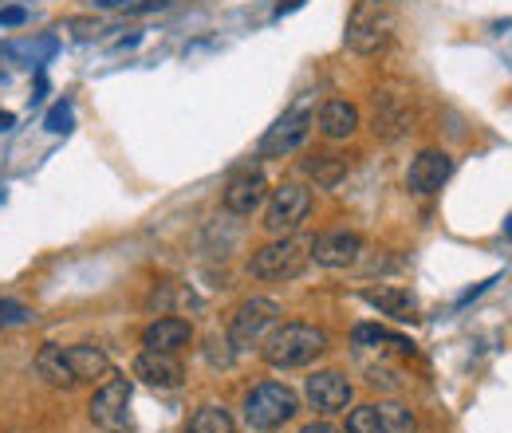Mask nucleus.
<instances>
[{
    "instance_id": "1",
    "label": "nucleus",
    "mask_w": 512,
    "mask_h": 433,
    "mask_svg": "<svg viewBox=\"0 0 512 433\" xmlns=\"http://www.w3.org/2000/svg\"><path fill=\"white\" fill-rule=\"evenodd\" d=\"M36 374L48 386H79V382H95L111 374V359L91 347V343H75V347H60V343H44L36 355Z\"/></svg>"
},
{
    "instance_id": "2",
    "label": "nucleus",
    "mask_w": 512,
    "mask_h": 433,
    "mask_svg": "<svg viewBox=\"0 0 512 433\" xmlns=\"http://www.w3.org/2000/svg\"><path fill=\"white\" fill-rule=\"evenodd\" d=\"M323 351H327V331L312 327V323H276L268 335H264V363L276 367V371H296V367H308L316 363Z\"/></svg>"
},
{
    "instance_id": "3",
    "label": "nucleus",
    "mask_w": 512,
    "mask_h": 433,
    "mask_svg": "<svg viewBox=\"0 0 512 433\" xmlns=\"http://www.w3.org/2000/svg\"><path fill=\"white\" fill-rule=\"evenodd\" d=\"M398 24V0H359L347 20V48L359 56L383 52Z\"/></svg>"
},
{
    "instance_id": "4",
    "label": "nucleus",
    "mask_w": 512,
    "mask_h": 433,
    "mask_svg": "<svg viewBox=\"0 0 512 433\" xmlns=\"http://www.w3.org/2000/svg\"><path fill=\"white\" fill-rule=\"evenodd\" d=\"M296 410H300V398H296L292 386H284V382H260V386L249 390V398H245V426L253 433H272L280 430L284 422H292Z\"/></svg>"
},
{
    "instance_id": "5",
    "label": "nucleus",
    "mask_w": 512,
    "mask_h": 433,
    "mask_svg": "<svg viewBox=\"0 0 512 433\" xmlns=\"http://www.w3.org/2000/svg\"><path fill=\"white\" fill-rule=\"evenodd\" d=\"M276 323H280V304L276 300H268V296L245 300L241 308L233 311V319H229V347L233 351H253V347L264 343V335Z\"/></svg>"
},
{
    "instance_id": "6",
    "label": "nucleus",
    "mask_w": 512,
    "mask_h": 433,
    "mask_svg": "<svg viewBox=\"0 0 512 433\" xmlns=\"http://www.w3.org/2000/svg\"><path fill=\"white\" fill-rule=\"evenodd\" d=\"M312 123H316V115H312V99H300L292 111H284L276 123L268 126V134L260 138L256 154H260V158H284V154H292L296 146L308 142Z\"/></svg>"
},
{
    "instance_id": "7",
    "label": "nucleus",
    "mask_w": 512,
    "mask_h": 433,
    "mask_svg": "<svg viewBox=\"0 0 512 433\" xmlns=\"http://www.w3.org/2000/svg\"><path fill=\"white\" fill-rule=\"evenodd\" d=\"M308 213H312V189L288 182V186L272 189L268 213H264V229L272 237H292L308 221Z\"/></svg>"
},
{
    "instance_id": "8",
    "label": "nucleus",
    "mask_w": 512,
    "mask_h": 433,
    "mask_svg": "<svg viewBox=\"0 0 512 433\" xmlns=\"http://www.w3.org/2000/svg\"><path fill=\"white\" fill-rule=\"evenodd\" d=\"M347 433H418V422L402 402H371L347 414Z\"/></svg>"
},
{
    "instance_id": "9",
    "label": "nucleus",
    "mask_w": 512,
    "mask_h": 433,
    "mask_svg": "<svg viewBox=\"0 0 512 433\" xmlns=\"http://www.w3.org/2000/svg\"><path fill=\"white\" fill-rule=\"evenodd\" d=\"M130 418V378L111 374L91 398V422L103 433H123Z\"/></svg>"
},
{
    "instance_id": "10",
    "label": "nucleus",
    "mask_w": 512,
    "mask_h": 433,
    "mask_svg": "<svg viewBox=\"0 0 512 433\" xmlns=\"http://www.w3.org/2000/svg\"><path fill=\"white\" fill-rule=\"evenodd\" d=\"M304 241H296V237H280V241H272V245L256 248L253 260H249V272H253L256 280H288V276H296L300 268H304Z\"/></svg>"
},
{
    "instance_id": "11",
    "label": "nucleus",
    "mask_w": 512,
    "mask_h": 433,
    "mask_svg": "<svg viewBox=\"0 0 512 433\" xmlns=\"http://www.w3.org/2000/svg\"><path fill=\"white\" fill-rule=\"evenodd\" d=\"M304 394H308L312 410H320V414H339V410L351 406V394H355V390H351V382L339 371H316L308 378Z\"/></svg>"
},
{
    "instance_id": "12",
    "label": "nucleus",
    "mask_w": 512,
    "mask_h": 433,
    "mask_svg": "<svg viewBox=\"0 0 512 433\" xmlns=\"http://www.w3.org/2000/svg\"><path fill=\"white\" fill-rule=\"evenodd\" d=\"M449 174H453V158H449L446 150H422L410 162V170H406V189H414V193H438L449 182Z\"/></svg>"
},
{
    "instance_id": "13",
    "label": "nucleus",
    "mask_w": 512,
    "mask_h": 433,
    "mask_svg": "<svg viewBox=\"0 0 512 433\" xmlns=\"http://www.w3.org/2000/svg\"><path fill=\"white\" fill-rule=\"evenodd\" d=\"M134 378H142L154 390H178L186 382V367L178 363V355L166 351H142L134 359Z\"/></svg>"
},
{
    "instance_id": "14",
    "label": "nucleus",
    "mask_w": 512,
    "mask_h": 433,
    "mask_svg": "<svg viewBox=\"0 0 512 433\" xmlns=\"http://www.w3.org/2000/svg\"><path fill=\"white\" fill-rule=\"evenodd\" d=\"M363 252V237L359 233H347V229H335V233H320L312 241V256L323 268H351Z\"/></svg>"
},
{
    "instance_id": "15",
    "label": "nucleus",
    "mask_w": 512,
    "mask_h": 433,
    "mask_svg": "<svg viewBox=\"0 0 512 433\" xmlns=\"http://www.w3.org/2000/svg\"><path fill=\"white\" fill-rule=\"evenodd\" d=\"M193 343V327L178 315H166V319H154L146 331H142V351H166V355H178L182 347Z\"/></svg>"
},
{
    "instance_id": "16",
    "label": "nucleus",
    "mask_w": 512,
    "mask_h": 433,
    "mask_svg": "<svg viewBox=\"0 0 512 433\" xmlns=\"http://www.w3.org/2000/svg\"><path fill=\"white\" fill-rule=\"evenodd\" d=\"M264 197H268L264 174H260V170H241V174L225 186V209L237 213V217H249L253 209L264 205Z\"/></svg>"
},
{
    "instance_id": "17",
    "label": "nucleus",
    "mask_w": 512,
    "mask_h": 433,
    "mask_svg": "<svg viewBox=\"0 0 512 433\" xmlns=\"http://www.w3.org/2000/svg\"><path fill=\"white\" fill-rule=\"evenodd\" d=\"M355 130H359V107H355V103H347V99H331V103H323V111H320L323 138L339 142V138H351Z\"/></svg>"
},
{
    "instance_id": "18",
    "label": "nucleus",
    "mask_w": 512,
    "mask_h": 433,
    "mask_svg": "<svg viewBox=\"0 0 512 433\" xmlns=\"http://www.w3.org/2000/svg\"><path fill=\"white\" fill-rule=\"evenodd\" d=\"M363 304L379 308L390 319H414V296L406 288H390V284H379V288H363Z\"/></svg>"
},
{
    "instance_id": "19",
    "label": "nucleus",
    "mask_w": 512,
    "mask_h": 433,
    "mask_svg": "<svg viewBox=\"0 0 512 433\" xmlns=\"http://www.w3.org/2000/svg\"><path fill=\"white\" fill-rule=\"evenodd\" d=\"M351 343H355V347H398V351H410V343H406L402 335L386 331L379 323H359V327L351 331Z\"/></svg>"
},
{
    "instance_id": "20",
    "label": "nucleus",
    "mask_w": 512,
    "mask_h": 433,
    "mask_svg": "<svg viewBox=\"0 0 512 433\" xmlns=\"http://www.w3.org/2000/svg\"><path fill=\"white\" fill-rule=\"evenodd\" d=\"M186 433H237V426H233L229 410H221V406H201L190 418Z\"/></svg>"
},
{
    "instance_id": "21",
    "label": "nucleus",
    "mask_w": 512,
    "mask_h": 433,
    "mask_svg": "<svg viewBox=\"0 0 512 433\" xmlns=\"http://www.w3.org/2000/svg\"><path fill=\"white\" fill-rule=\"evenodd\" d=\"M308 178H316V186H335L343 174H347V166L335 158V154H316V162H304L300 166Z\"/></svg>"
},
{
    "instance_id": "22",
    "label": "nucleus",
    "mask_w": 512,
    "mask_h": 433,
    "mask_svg": "<svg viewBox=\"0 0 512 433\" xmlns=\"http://www.w3.org/2000/svg\"><path fill=\"white\" fill-rule=\"evenodd\" d=\"M402 126H406V115L394 107V99H390V95H379V103H375V134L398 138V134H402Z\"/></svg>"
},
{
    "instance_id": "23",
    "label": "nucleus",
    "mask_w": 512,
    "mask_h": 433,
    "mask_svg": "<svg viewBox=\"0 0 512 433\" xmlns=\"http://www.w3.org/2000/svg\"><path fill=\"white\" fill-rule=\"evenodd\" d=\"M71 123H75V115H71V103H56V107L48 111V119H44V126H48L52 134H67V130H71Z\"/></svg>"
},
{
    "instance_id": "24",
    "label": "nucleus",
    "mask_w": 512,
    "mask_h": 433,
    "mask_svg": "<svg viewBox=\"0 0 512 433\" xmlns=\"http://www.w3.org/2000/svg\"><path fill=\"white\" fill-rule=\"evenodd\" d=\"M32 319H36L32 308H24L16 300H0V323H32Z\"/></svg>"
},
{
    "instance_id": "25",
    "label": "nucleus",
    "mask_w": 512,
    "mask_h": 433,
    "mask_svg": "<svg viewBox=\"0 0 512 433\" xmlns=\"http://www.w3.org/2000/svg\"><path fill=\"white\" fill-rule=\"evenodd\" d=\"M32 56V63H36V56H52L56 52V40H40V44H12L8 48V56Z\"/></svg>"
},
{
    "instance_id": "26",
    "label": "nucleus",
    "mask_w": 512,
    "mask_h": 433,
    "mask_svg": "<svg viewBox=\"0 0 512 433\" xmlns=\"http://www.w3.org/2000/svg\"><path fill=\"white\" fill-rule=\"evenodd\" d=\"M24 20H28L24 8H4V12H0V24H4V28H20Z\"/></svg>"
},
{
    "instance_id": "27",
    "label": "nucleus",
    "mask_w": 512,
    "mask_h": 433,
    "mask_svg": "<svg viewBox=\"0 0 512 433\" xmlns=\"http://www.w3.org/2000/svg\"><path fill=\"white\" fill-rule=\"evenodd\" d=\"M300 433H343V430H335L331 422H312V426H304Z\"/></svg>"
},
{
    "instance_id": "28",
    "label": "nucleus",
    "mask_w": 512,
    "mask_h": 433,
    "mask_svg": "<svg viewBox=\"0 0 512 433\" xmlns=\"http://www.w3.org/2000/svg\"><path fill=\"white\" fill-rule=\"evenodd\" d=\"M296 8H304V0H280V4H276V16H284V12H296Z\"/></svg>"
},
{
    "instance_id": "29",
    "label": "nucleus",
    "mask_w": 512,
    "mask_h": 433,
    "mask_svg": "<svg viewBox=\"0 0 512 433\" xmlns=\"http://www.w3.org/2000/svg\"><path fill=\"white\" fill-rule=\"evenodd\" d=\"M166 8V0H146V4H134V12H158Z\"/></svg>"
},
{
    "instance_id": "30",
    "label": "nucleus",
    "mask_w": 512,
    "mask_h": 433,
    "mask_svg": "<svg viewBox=\"0 0 512 433\" xmlns=\"http://www.w3.org/2000/svg\"><path fill=\"white\" fill-rule=\"evenodd\" d=\"M95 8H130V0H95Z\"/></svg>"
},
{
    "instance_id": "31",
    "label": "nucleus",
    "mask_w": 512,
    "mask_h": 433,
    "mask_svg": "<svg viewBox=\"0 0 512 433\" xmlns=\"http://www.w3.org/2000/svg\"><path fill=\"white\" fill-rule=\"evenodd\" d=\"M12 123H16V119H12L8 111H0V130H12Z\"/></svg>"
},
{
    "instance_id": "32",
    "label": "nucleus",
    "mask_w": 512,
    "mask_h": 433,
    "mask_svg": "<svg viewBox=\"0 0 512 433\" xmlns=\"http://www.w3.org/2000/svg\"><path fill=\"white\" fill-rule=\"evenodd\" d=\"M505 233H509V237H512V217H509V225H505Z\"/></svg>"
}]
</instances>
